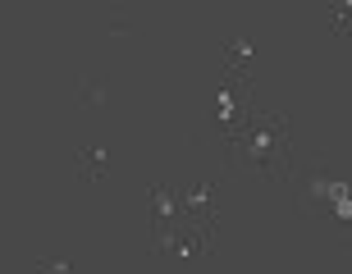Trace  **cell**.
I'll list each match as a JSON object with an SVG mask.
<instances>
[{
    "label": "cell",
    "instance_id": "obj_1",
    "mask_svg": "<svg viewBox=\"0 0 352 274\" xmlns=\"http://www.w3.org/2000/svg\"><path fill=\"white\" fill-rule=\"evenodd\" d=\"M334 210H339V220H352V192H348V183H343L339 196H334Z\"/></svg>",
    "mask_w": 352,
    "mask_h": 274
}]
</instances>
